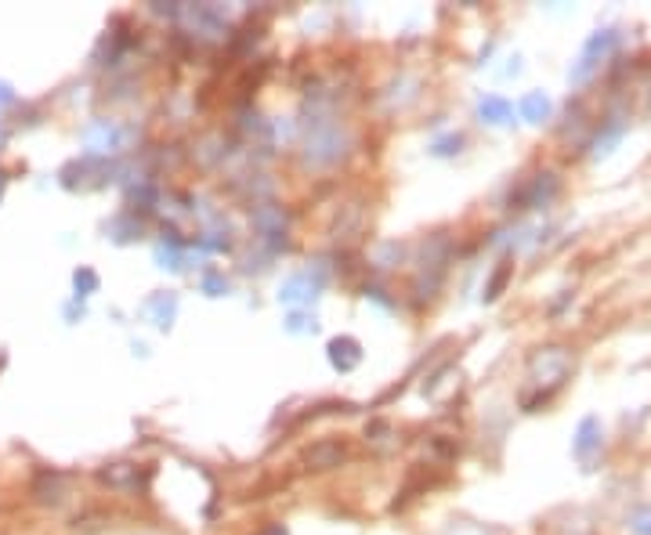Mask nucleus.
<instances>
[{
  "label": "nucleus",
  "instance_id": "obj_2",
  "mask_svg": "<svg viewBox=\"0 0 651 535\" xmlns=\"http://www.w3.org/2000/svg\"><path fill=\"white\" fill-rule=\"evenodd\" d=\"M344 456V449H337V445H330V449H315V452H308V459L311 463H322V466H330V463H337Z\"/></svg>",
  "mask_w": 651,
  "mask_h": 535
},
{
  "label": "nucleus",
  "instance_id": "obj_1",
  "mask_svg": "<svg viewBox=\"0 0 651 535\" xmlns=\"http://www.w3.org/2000/svg\"><path fill=\"white\" fill-rule=\"evenodd\" d=\"M330 362H333L340 373H348V369H355V366L362 362V347H358L351 336H340V340L330 344Z\"/></svg>",
  "mask_w": 651,
  "mask_h": 535
},
{
  "label": "nucleus",
  "instance_id": "obj_3",
  "mask_svg": "<svg viewBox=\"0 0 651 535\" xmlns=\"http://www.w3.org/2000/svg\"><path fill=\"white\" fill-rule=\"evenodd\" d=\"M73 282H76V289H84V296L98 289V275H94V271H87V268H84V271H76V279H73Z\"/></svg>",
  "mask_w": 651,
  "mask_h": 535
},
{
  "label": "nucleus",
  "instance_id": "obj_4",
  "mask_svg": "<svg viewBox=\"0 0 651 535\" xmlns=\"http://www.w3.org/2000/svg\"><path fill=\"white\" fill-rule=\"evenodd\" d=\"M8 101H15V94H11L8 84H0V105H8Z\"/></svg>",
  "mask_w": 651,
  "mask_h": 535
}]
</instances>
